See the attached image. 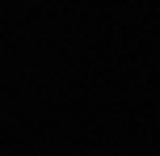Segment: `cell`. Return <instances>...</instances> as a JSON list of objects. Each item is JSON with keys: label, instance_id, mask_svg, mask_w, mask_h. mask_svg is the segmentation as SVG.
<instances>
[]
</instances>
